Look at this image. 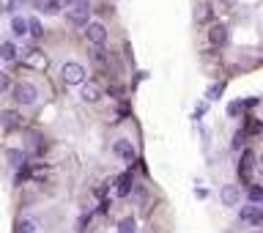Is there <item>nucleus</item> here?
<instances>
[{
    "mask_svg": "<svg viewBox=\"0 0 263 233\" xmlns=\"http://www.w3.org/2000/svg\"><path fill=\"white\" fill-rule=\"evenodd\" d=\"M69 22L77 27H85L90 22V8H88V0H71L69 6Z\"/></svg>",
    "mask_w": 263,
    "mask_h": 233,
    "instance_id": "1",
    "label": "nucleus"
},
{
    "mask_svg": "<svg viewBox=\"0 0 263 233\" xmlns=\"http://www.w3.org/2000/svg\"><path fill=\"white\" fill-rule=\"evenodd\" d=\"M61 77H63V82H69V85H83L88 77H85V66L83 63H63V69H61Z\"/></svg>",
    "mask_w": 263,
    "mask_h": 233,
    "instance_id": "2",
    "label": "nucleus"
},
{
    "mask_svg": "<svg viewBox=\"0 0 263 233\" xmlns=\"http://www.w3.org/2000/svg\"><path fill=\"white\" fill-rule=\"evenodd\" d=\"M14 102L36 104V102H39V88H36L33 82H17V85H14Z\"/></svg>",
    "mask_w": 263,
    "mask_h": 233,
    "instance_id": "3",
    "label": "nucleus"
},
{
    "mask_svg": "<svg viewBox=\"0 0 263 233\" xmlns=\"http://www.w3.org/2000/svg\"><path fill=\"white\" fill-rule=\"evenodd\" d=\"M85 36H88V41L93 47H102L104 41H107V27L102 22H88L85 25Z\"/></svg>",
    "mask_w": 263,
    "mask_h": 233,
    "instance_id": "4",
    "label": "nucleus"
},
{
    "mask_svg": "<svg viewBox=\"0 0 263 233\" xmlns=\"http://www.w3.org/2000/svg\"><path fill=\"white\" fill-rule=\"evenodd\" d=\"M102 85H99L96 80H85L83 85H80V96H83V102H88V104H93V102H99L102 99Z\"/></svg>",
    "mask_w": 263,
    "mask_h": 233,
    "instance_id": "5",
    "label": "nucleus"
},
{
    "mask_svg": "<svg viewBox=\"0 0 263 233\" xmlns=\"http://www.w3.org/2000/svg\"><path fill=\"white\" fill-rule=\"evenodd\" d=\"M22 123H25V118L17 113V110H0V126L6 132H14V129H20Z\"/></svg>",
    "mask_w": 263,
    "mask_h": 233,
    "instance_id": "6",
    "label": "nucleus"
},
{
    "mask_svg": "<svg viewBox=\"0 0 263 233\" xmlns=\"http://www.w3.org/2000/svg\"><path fill=\"white\" fill-rule=\"evenodd\" d=\"M112 154H115L118 159H124V162H134V145H132L126 137H121V140L112 143Z\"/></svg>",
    "mask_w": 263,
    "mask_h": 233,
    "instance_id": "7",
    "label": "nucleus"
},
{
    "mask_svg": "<svg viewBox=\"0 0 263 233\" xmlns=\"http://www.w3.org/2000/svg\"><path fill=\"white\" fill-rule=\"evenodd\" d=\"M219 200L225 206H236L239 200H241V186H236V184H225L219 189Z\"/></svg>",
    "mask_w": 263,
    "mask_h": 233,
    "instance_id": "8",
    "label": "nucleus"
},
{
    "mask_svg": "<svg viewBox=\"0 0 263 233\" xmlns=\"http://www.w3.org/2000/svg\"><path fill=\"white\" fill-rule=\"evenodd\" d=\"M208 41H211L214 47H225V44H228V27L222 25V22L211 25V30H208Z\"/></svg>",
    "mask_w": 263,
    "mask_h": 233,
    "instance_id": "9",
    "label": "nucleus"
},
{
    "mask_svg": "<svg viewBox=\"0 0 263 233\" xmlns=\"http://www.w3.org/2000/svg\"><path fill=\"white\" fill-rule=\"evenodd\" d=\"M6 159H8V167H11V170H22L25 162H28V154H25L22 148H11L6 154Z\"/></svg>",
    "mask_w": 263,
    "mask_h": 233,
    "instance_id": "10",
    "label": "nucleus"
},
{
    "mask_svg": "<svg viewBox=\"0 0 263 233\" xmlns=\"http://www.w3.org/2000/svg\"><path fill=\"white\" fill-rule=\"evenodd\" d=\"M252 167H255V154H252V151H244L241 162H239V173H241V178H249Z\"/></svg>",
    "mask_w": 263,
    "mask_h": 233,
    "instance_id": "11",
    "label": "nucleus"
},
{
    "mask_svg": "<svg viewBox=\"0 0 263 233\" xmlns=\"http://www.w3.org/2000/svg\"><path fill=\"white\" fill-rule=\"evenodd\" d=\"M239 217H241L244 222H258V219H263V209H258L255 203H249L239 211Z\"/></svg>",
    "mask_w": 263,
    "mask_h": 233,
    "instance_id": "12",
    "label": "nucleus"
},
{
    "mask_svg": "<svg viewBox=\"0 0 263 233\" xmlns=\"http://www.w3.org/2000/svg\"><path fill=\"white\" fill-rule=\"evenodd\" d=\"M115 192L121 198H129L132 195V173H124V176L115 181Z\"/></svg>",
    "mask_w": 263,
    "mask_h": 233,
    "instance_id": "13",
    "label": "nucleus"
},
{
    "mask_svg": "<svg viewBox=\"0 0 263 233\" xmlns=\"http://www.w3.org/2000/svg\"><path fill=\"white\" fill-rule=\"evenodd\" d=\"M14 233H39V225H36L33 219H20L14 225Z\"/></svg>",
    "mask_w": 263,
    "mask_h": 233,
    "instance_id": "14",
    "label": "nucleus"
},
{
    "mask_svg": "<svg viewBox=\"0 0 263 233\" xmlns=\"http://www.w3.org/2000/svg\"><path fill=\"white\" fill-rule=\"evenodd\" d=\"M0 58H3V61H14L17 58V44L3 41V44H0Z\"/></svg>",
    "mask_w": 263,
    "mask_h": 233,
    "instance_id": "15",
    "label": "nucleus"
},
{
    "mask_svg": "<svg viewBox=\"0 0 263 233\" xmlns=\"http://www.w3.org/2000/svg\"><path fill=\"white\" fill-rule=\"evenodd\" d=\"M28 33L33 36V39H42V33H44V27H42V22L36 20V17H30V20H28Z\"/></svg>",
    "mask_w": 263,
    "mask_h": 233,
    "instance_id": "16",
    "label": "nucleus"
},
{
    "mask_svg": "<svg viewBox=\"0 0 263 233\" xmlns=\"http://www.w3.org/2000/svg\"><path fill=\"white\" fill-rule=\"evenodd\" d=\"M11 30H14L17 36H25L28 33V22L22 20V17H14V20H11Z\"/></svg>",
    "mask_w": 263,
    "mask_h": 233,
    "instance_id": "17",
    "label": "nucleus"
},
{
    "mask_svg": "<svg viewBox=\"0 0 263 233\" xmlns=\"http://www.w3.org/2000/svg\"><path fill=\"white\" fill-rule=\"evenodd\" d=\"M118 233H137V228H134V219L124 217L121 222H118Z\"/></svg>",
    "mask_w": 263,
    "mask_h": 233,
    "instance_id": "18",
    "label": "nucleus"
},
{
    "mask_svg": "<svg viewBox=\"0 0 263 233\" xmlns=\"http://www.w3.org/2000/svg\"><path fill=\"white\" fill-rule=\"evenodd\" d=\"M247 195H249V200H252V203H263V186H258V184H252V186H249V189H247Z\"/></svg>",
    "mask_w": 263,
    "mask_h": 233,
    "instance_id": "19",
    "label": "nucleus"
},
{
    "mask_svg": "<svg viewBox=\"0 0 263 233\" xmlns=\"http://www.w3.org/2000/svg\"><path fill=\"white\" fill-rule=\"evenodd\" d=\"M241 110H244L241 102H230L228 104V118H239V116H241Z\"/></svg>",
    "mask_w": 263,
    "mask_h": 233,
    "instance_id": "20",
    "label": "nucleus"
},
{
    "mask_svg": "<svg viewBox=\"0 0 263 233\" xmlns=\"http://www.w3.org/2000/svg\"><path fill=\"white\" fill-rule=\"evenodd\" d=\"M222 91H225V82H217V85H211V88H208V99H219Z\"/></svg>",
    "mask_w": 263,
    "mask_h": 233,
    "instance_id": "21",
    "label": "nucleus"
},
{
    "mask_svg": "<svg viewBox=\"0 0 263 233\" xmlns=\"http://www.w3.org/2000/svg\"><path fill=\"white\" fill-rule=\"evenodd\" d=\"M90 58H93L96 63H104V58H107V55H104L102 47H93V44H90Z\"/></svg>",
    "mask_w": 263,
    "mask_h": 233,
    "instance_id": "22",
    "label": "nucleus"
},
{
    "mask_svg": "<svg viewBox=\"0 0 263 233\" xmlns=\"http://www.w3.org/2000/svg\"><path fill=\"white\" fill-rule=\"evenodd\" d=\"M11 88V77L6 74V71H0V93H3V91H8Z\"/></svg>",
    "mask_w": 263,
    "mask_h": 233,
    "instance_id": "23",
    "label": "nucleus"
},
{
    "mask_svg": "<svg viewBox=\"0 0 263 233\" xmlns=\"http://www.w3.org/2000/svg\"><path fill=\"white\" fill-rule=\"evenodd\" d=\"M208 14H211V8H208V6H197V14H195V20L203 22V20L208 17Z\"/></svg>",
    "mask_w": 263,
    "mask_h": 233,
    "instance_id": "24",
    "label": "nucleus"
},
{
    "mask_svg": "<svg viewBox=\"0 0 263 233\" xmlns=\"http://www.w3.org/2000/svg\"><path fill=\"white\" fill-rule=\"evenodd\" d=\"M28 143H42V135L39 132H28Z\"/></svg>",
    "mask_w": 263,
    "mask_h": 233,
    "instance_id": "25",
    "label": "nucleus"
},
{
    "mask_svg": "<svg viewBox=\"0 0 263 233\" xmlns=\"http://www.w3.org/2000/svg\"><path fill=\"white\" fill-rule=\"evenodd\" d=\"M241 143H244V135H236L233 137V148H241Z\"/></svg>",
    "mask_w": 263,
    "mask_h": 233,
    "instance_id": "26",
    "label": "nucleus"
},
{
    "mask_svg": "<svg viewBox=\"0 0 263 233\" xmlns=\"http://www.w3.org/2000/svg\"><path fill=\"white\" fill-rule=\"evenodd\" d=\"M255 164H258L255 170H258V173H261V178H263V154H261V157H258V159H255Z\"/></svg>",
    "mask_w": 263,
    "mask_h": 233,
    "instance_id": "27",
    "label": "nucleus"
},
{
    "mask_svg": "<svg viewBox=\"0 0 263 233\" xmlns=\"http://www.w3.org/2000/svg\"><path fill=\"white\" fill-rule=\"evenodd\" d=\"M20 3H25V0H11V3H8V11H14V8L20 6Z\"/></svg>",
    "mask_w": 263,
    "mask_h": 233,
    "instance_id": "28",
    "label": "nucleus"
},
{
    "mask_svg": "<svg viewBox=\"0 0 263 233\" xmlns=\"http://www.w3.org/2000/svg\"><path fill=\"white\" fill-rule=\"evenodd\" d=\"M249 233H263V231H249Z\"/></svg>",
    "mask_w": 263,
    "mask_h": 233,
    "instance_id": "29",
    "label": "nucleus"
},
{
    "mask_svg": "<svg viewBox=\"0 0 263 233\" xmlns=\"http://www.w3.org/2000/svg\"><path fill=\"white\" fill-rule=\"evenodd\" d=\"M0 11H3V3H0Z\"/></svg>",
    "mask_w": 263,
    "mask_h": 233,
    "instance_id": "30",
    "label": "nucleus"
},
{
    "mask_svg": "<svg viewBox=\"0 0 263 233\" xmlns=\"http://www.w3.org/2000/svg\"><path fill=\"white\" fill-rule=\"evenodd\" d=\"M225 3H230V0H225Z\"/></svg>",
    "mask_w": 263,
    "mask_h": 233,
    "instance_id": "31",
    "label": "nucleus"
},
{
    "mask_svg": "<svg viewBox=\"0 0 263 233\" xmlns=\"http://www.w3.org/2000/svg\"><path fill=\"white\" fill-rule=\"evenodd\" d=\"M261 49H263V44H261Z\"/></svg>",
    "mask_w": 263,
    "mask_h": 233,
    "instance_id": "32",
    "label": "nucleus"
}]
</instances>
